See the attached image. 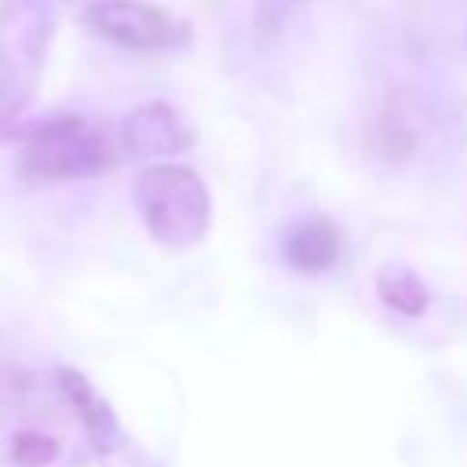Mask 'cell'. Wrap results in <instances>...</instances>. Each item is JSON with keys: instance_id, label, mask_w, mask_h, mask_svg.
I'll return each mask as SVG.
<instances>
[{"instance_id": "obj_8", "label": "cell", "mask_w": 467, "mask_h": 467, "mask_svg": "<svg viewBox=\"0 0 467 467\" xmlns=\"http://www.w3.org/2000/svg\"><path fill=\"white\" fill-rule=\"evenodd\" d=\"M376 292H379V299H383L390 310H398V314H405V317H420V314L431 306V292H427L423 281H420L409 266H401V263L379 266V274H376Z\"/></svg>"}, {"instance_id": "obj_6", "label": "cell", "mask_w": 467, "mask_h": 467, "mask_svg": "<svg viewBox=\"0 0 467 467\" xmlns=\"http://www.w3.org/2000/svg\"><path fill=\"white\" fill-rule=\"evenodd\" d=\"M55 379H58V390H62L69 412L77 416V423H80V431H84V438H88V449L95 452L99 463L109 460L113 452H120L124 445H131V438L124 434L120 420L113 416L109 401H106V398H102L80 372H73V368H58Z\"/></svg>"}, {"instance_id": "obj_9", "label": "cell", "mask_w": 467, "mask_h": 467, "mask_svg": "<svg viewBox=\"0 0 467 467\" xmlns=\"http://www.w3.org/2000/svg\"><path fill=\"white\" fill-rule=\"evenodd\" d=\"M40 4H66V0H40Z\"/></svg>"}, {"instance_id": "obj_7", "label": "cell", "mask_w": 467, "mask_h": 467, "mask_svg": "<svg viewBox=\"0 0 467 467\" xmlns=\"http://www.w3.org/2000/svg\"><path fill=\"white\" fill-rule=\"evenodd\" d=\"M281 255L299 274H325L343 259V234L325 215L299 219L281 234Z\"/></svg>"}, {"instance_id": "obj_5", "label": "cell", "mask_w": 467, "mask_h": 467, "mask_svg": "<svg viewBox=\"0 0 467 467\" xmlns=\"http://www.w3.org/2000/svg\"><path fill=\"white\" fill-rule=\"evenodd\" d=\"M124 161H164L193 146V128L168 102H142L117 124Z\"/></svg>"}, {"instance_id": "obj_1", "label": "cell", "mask_w": 467, "mask_h": 467, "mask_svg": "<svg viewBox=\"0 0 467 467\" xmlns=\"http://www.w3.org/2000/svg\"><path fill=\"white\" fill-rule=\"evenodd\" d=\"M11 139H22L18 168L36 182L95 179L124 161L117 146V128L69 113L26 124Z\"/></svg>"}, {"instance_id": "obj_3", "label": "cell", "mask_w": 467, "mask_h": 467, "mask_svg": "<svg viewBox=\"0 0 467 467\" xmlns=\"http://www.w3.org/2000/svg\"><path fill=\"white\" fill-rule=\"evenodd\" d=\"M51 26L55 18L40 0L0 11V113H15L29 102Z\"/></svg>"}, {"instance_id": "obj_4", "label": "cell", "mask_w": 467, "mask_h": 467, "mask_svg": "<svg viewBox=\"0 0 467 467\" xmlns=\"http://www.w3.org/2000/svg\"><path fill=\"white\" fill-rule=\"evenodd\" d=\"M84 18L99 36L131 51L179 47L190 40L186 22H179L171 11L146 0H91L84 7Z\"/></svg>"}, {"instance_id": "obj_2", "label": "cell", "mask_w": 467, "mask_h": 467, "mask_svg": "<svg viewBox=\"0 0 467 467\" xmlns=\"http://www.w3.org/2000/svg\"><path fill=\"white\" fill-rule=\"evenodd\" d=\"M135 208L150 237L171 252L193 248L212 223L208 186L193 168L182 164H150L135 179Z\"/></svg>"}]
</instances>
